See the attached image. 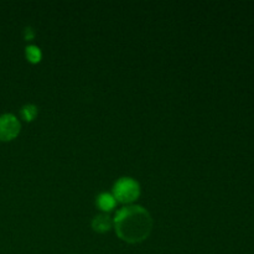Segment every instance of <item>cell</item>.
Returning <instances> with one entry per match:
<instances>
[{
	"mask_svg": "<svg viewBox=\"0 0 254 254\" xmlns=\"http://www.w3.org/2000/svg\"><path fill=\"white\" fill-rule=\"evenodd\" d=\"M25 55H26V59L29 60L31 64H37V62L41 61L42 59V52L40 50L39 46H35V45H30L25 49Z\"/></svg>",
	"mask_w": 254,
	"mask_h": 254,
	"instance_id": "obj_6",
	"label": "cell"
},
{
	"mask_svg": "<svg viewBox=\"0 0 254 254\" xmlns=\"http://www.w3.org/2000/svg\"><path fill=\"white\" fill-rule=\"evenodd\" d=\"M117 200L114 198L113 193L109 192H102L97 196V205L104 212H109L116 207Z\"/></svg>",
	"mask_w": 254,
	"mask_h": 254,
	"instance_id": "obj_5",
	"label": "cell"
},
{
	"mask_svg": "<svg viewBox=\"0 0 254 254\" xmlns=\"http://www.w3.org/2000/svg\"><path fill=\"white\" fill-rule=\"evenodd\" d=\"M112 225H113V221L111 220V217L107 213L97 215L93 218V221H92V227H93L94 231H97L99 233H104L111 230Z\"/></svg>",
	"mask_w": 254,
	"mask_h": 254,
	"instance_id": "obj_4",
	"label": "cell"
},
{
	"mask_svg": "<svg viewBox=\"0 0 254 254\" xmlns=\"http://www.w3.org/2000/svg\"><path fill=\"white\" fill-rule=\"evenodd\" d=\"M113 225L121 240L128 243H139L150 235L153 218L144 207L130 205L122 207L116 213Z\"/></svg>",
	"mask_w": 254,
	"mask_h": 254,
	"instance_id": "obj_1",
	"label": "cell"
},
{
	"mask_svg": "<svg viewBox=\"0 0 254 254\" xmlns=\"http://www.w3.org/2000/svg\"><path fill=\"white\" fill-rule=\"evenodd\" d=\"M35 37V30L32 29L31 26H26L24 29V39L27 40V41H30V40H32Z\"/></svg>",
	"mask_w": 254,
	"mask_h": 254,
	"instance_id": "obj_8",
	"label": "cell"
},
{
	"mask_svg": "<svg viewBox=\"0 0 254 254\" xmlns=\"http://www.w3.org/2000/svg\"><path fill=\"white\" fill-rule=\"evenodd\" d=\"M140 195V185L131 178H122L114 184L113 196L122 203H130Z\"/></svg>",
	"mask_w": 254,
	"mask_h": 254,
	"instance_id": "obj_2",
	"label": "cell"
},
{
	"mask_svg": "<svg viewBox=\"0 0 254 254\" xmlns=\"http://www.w3.org/2000/svg\"><path fill=\"white\" fill-rule=\"evenodd\" d=\"M20 114H21L22 119L26 122L34 121L35 117L37 116V107L35 104H25L24 107L20 111Z\"/></svg>",
	"mask_w": 254,
	"mask_h": 254,
	"instance_id": "obj_7",
	"label": "cell"
},
{
	"mask_svg": "<svg viewBox=\"0 0 254 254\" xmlns=\"http://www.w3.org/2000/svg\"><path fill=\"white\" fill-rule=\"evenodd\" d=\"M20 122L14 114H2L0 116V140H11L20 133Z\"/></svg>",
	"mask_w": 254,
	"mask_h": 254,
	"instance_id": "obj_3",
	"label": "cell"
}]
</instances>
